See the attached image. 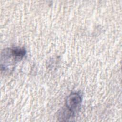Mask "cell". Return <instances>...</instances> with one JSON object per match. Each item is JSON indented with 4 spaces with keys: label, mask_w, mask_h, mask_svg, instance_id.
I'll return each mask as SVG.
<instances>
[{
    "label": "cell",
    "mask_w": 122,
    "mask_h": 122,
    "mask_svg": "<svg viewBox=\"0 0 122 122\" xmlns=\"http://www.w3.org/2000/svg\"><path fill=\"white\" fill-rule=\"evenodd\" d=\"M82 102V98L80 93L72 92L68 96L65 100L66 108L75 115L79 110Z\"/></svg>",
    "instance_id": "obj_1"
}]
</instances>
